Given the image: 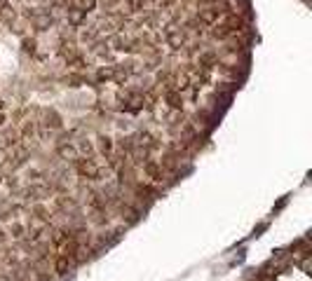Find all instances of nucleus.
Returning <instances> with one entry per match:
<instances>
[{"label": "nucleus", "instance_id": "1", "mask_svg": "<svg viewBox=\"0 0 312 281\" xmlns=\"http://www.w3.org/2000/svg\"><path fill=\"white\" fill-rule=\"evenodd\" d=\"M66 17H68V24H71L73 28H80V26H82V21L87 19V12H82L80 7H75L71 3V5H66Z\"/></svg>", "mask_w": 312, "mask_h": 281}, {"label": "nucleus", "instance_id": "2", "mask_svg": "<svg viewBox=\"0 0 312 281\" xmlns=\"http://www.w3.org/2000/svg\"><path fill=\"white\" fill-rule=\"evenodd\" d=\"M78 171H80V176H85V178H99V166L94 164L92 160H80L78 162Z\"/></svg>", "mask_w": 312, "mask_h": 281}, {"label": "nucleus", "instance_id": "3", "mask_svg": "<svg viewBox=\"0 0 312 281\" xmlns=\"http://www.w3.org/2000/svg\"><path fill=\"white\" fill-rule=\"evenodd\" d=\"M164 101H167L169 108H174V111H181V108H183V96H181V92H176V89H167V92H164Z\"/></svg>", "mask_w": 312, "mask_h": 281}, {"label": "nucleus", "instance_id": "4", "mask_svg": "<svg viewBox=\"0 0 312 281\" xmlns=\"http://www.w3.org/2000/svg\"><path fill=\"white\" fill-rule=\"evenodd\" d=\"M54 270H56V274H66V272L71 270V258H68V255H59Z\"/></svg>", "mask_w": 312, "mask_h": 281}, {"label": "nucleus", "instance_id": "5", "mask_svg": "<svg viewBox=\"0 0 312 281\" xmlns=\"http://www.w3.org/2000/svg\"><path fill=\"white\" fill-rule=\"evenodd\" d=\"M73 5L75 7H80L82 12H94L96 10V5H99V0H73Z\"/></svg>", "mask_w": 312, "mask_h": 281}, {"label": "nucleus", "instance_id": "6", "mask_svg": "<svg viewBox=\"0 0 312 281\" xmlns=\"http://www.w3.org/2000/svg\"><path fill=\"white\" fill-rule=\"evenodd\" d=\"M99 141H101V150H103V153H111V150H113V141H111V138H108V136H101Z\"/></svg>", "mask_w": 312, "mask_h": 281}, {"label": "nucleus", "instance_id": "7", "mask_svg": "<svg viewBox=\"0 0 312 281\" xmlns=\"http://www.w3.org/2000/svg\"><path fill=\"white\" fill-rule=\"evenodd\" d=\"M24 50L26 52H31V54H35V40H24Z\"/></svg>", "mask_w": 312, "mask_h": 281}, {"label": "nucleus", "instance_id": "8", "mask_svg": "<svg viewBox=\"0 0 312 281\" xmlns=\"http://www.w3.org/2000/svg\"><path fill=\"white\" fill-rule=\"evenodd\" d=\"M261 281H275V279H273V276H263Z\"/></svg>", "mask_w": 312, "mask_h": 281}]
</instances>
